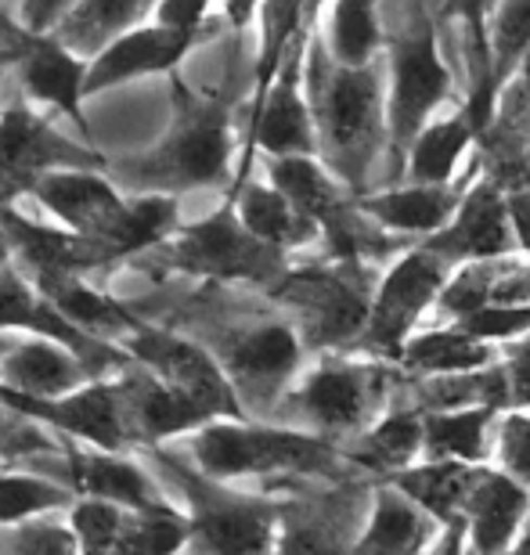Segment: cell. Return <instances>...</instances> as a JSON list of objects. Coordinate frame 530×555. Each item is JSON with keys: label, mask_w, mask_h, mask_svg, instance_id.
Wrapping results in <instances>:
<instances>
[{"label": "cell", "mask_w": 530, "mask_h": 555, "mask_svg": "<svg viewBox=\"0 0 530 555\" xmlns=\"http://www.w3.org/2000/svg\"><path fill=\"white\" fill-rule=\"evenodd\" d=\"M177 116L145 155L119 163V181L141 195H173L224 181L231 155V119L217 102H198L173 76Z\"/></svg>", "instance_id": "obj_1"}, {"label": "cell", "mask_w": 530, "mask_h": 555, "mask_svg": "<svg viewBox=\"0 0 530 555\" xmlns=\"http://www.w3.org/2000/svg\"><path fill=\"white\" fill-rule=\"evenodd\" d=\"M148 462L181 491L188 505V527H192L195 555H271L282 534V508L268 498H253L228 491L224 483L206 480L195 465H184L177 451L152 448Z\"/></svg>", "instance_id": "obj_2"}, {"label": "cell", "mask_w": 530, "mask_h": 555, "mask_svg": "<svg viewBox=\"0 0 530 555\" xmlns=\"http://www.w3.org/2000/svg\"><path fill=\"white\" fill-rule=\"evenodd\" d=\"M307 83H311L318 141H322V149H328V159L347 181H361L383 127L379 73L372 65L369 69H344L328 59L322 43H311Z\"/></svg>", "instance_id": "obj_3"}, {"label": "cell", "mask_w": 530, "mask_h": 555, "mask_svg": "<svg viewBox=\"0 0 530 555\" xmlns=\"http://www.w3.org/2000/svg\"><path fill=\"white\" fill-rule=\"evenodd\" d=\"M192 465L206 480H242L274 473H325L333 469L336 448L325 437L296 429L253 426L246 418H217L188 440Z\"/></svg>", "instance_id": "obj_4"}, {"label": "cell", "mask_w": 530, "mask_h": 555, "mask_svg": "<svg viewBox=\"0 0 530 555\" xmlns=\"http://www.w3.org/2000/svg\"><path fill=\"white\" fill-rule=\"evenodd\" d=\"M393 33V94H390V134L397 159L412 152L418 134L429 127V113L451 91L448 65L437 54V33L423 8L397 11Z\"/></svg>", "instance_id": "obj_5"}, {"label": "cell", "mask_w": 530, "mask_h": 555, "mask_svg": "<svg viewBox=\"0 0 530 555\" xmlns=\"http://www.w3.org/2000/svg\"><path fill=\"white\" fill-rule=\"evenodd\" d=\"M163 263L203 278H242V282H274L282 274V253L253 238L235 214V203L214 217L184 228L163 246Z\"/></svg>", "instance_id": "obj_6"}, {"label": "cell", "mask_w": 530, "mask_h": 555, "mask_svg": "<svg viewBox=\"0 0 530 555\" xmlns=\"http://www.w3.org/2000/svg\"><path fill=\"white\" fill-rule=\"evenodd\" d=\"M124 353L214 418H246L224 364H217L214 353L203 350L198 343L141 321V328L124 343Z\"/></svg>", "instance_id": "obj_7"}, {"label": "cell", "mask_w": 530, "mask_h": 555, "mask_svg": "<svg viewBox=\"0 0 530 555\" xmlns=\"http://www.w3.org/2000/svg\"><path fill=\"white\" fill-rule=\"evenodd\" d=\"M102 159L65 141L48 119L26 105L0 113V198L29 192L33 181L59 170H98Z\"/></svg>", "instance_id": "obj_8"}, {"label": "cell", "mask_w": 530, "mask_h": 555, "mask_svg": "<svg viewBox=\"0 0 530 555\" xmlns=\"http://www.w3.org/2000/svg\"><path fill=\"white\" fill-rule=\"evenodd\" d=\"M444 278H448V263L440 260L437 253H429L426 246L412 249L408 257L397 260L372 299L364 343H369L372 350L397 353V358H401L408 332L426 314V307L444 293Z\"/></svg>", "instance_id": "obj_9"}, {"label": "cell", "mask_w": 530, "mask_h": 555, "mask_svg": "<svg viewBox=\"0 0 530 555\" xmlns=\"http://www.w3.org/2000/svg\"><path fill=\"white\" fill-rule=\"evenodd\" d=\"M0 29L8 33V43L0 51L8 54V62L18 65V80L29 91V98H37V102L69 116L73 127L91 144V124L83 116L87 69H91V62L76 59L73 51H65L51 37H29V33H22L15 22H4V11H0Z\"/></svg>", "instance_id": "obj_10"}, {"label": "cell", "mask_w": 530, "mask_h": 555, "mask_svg": "<svg viewBox=\"0 0 530 555\" xmlns=\"http://www.w3.org/2000/svg\"><path fill=\"white\" fill-rule=\"evenodd\" d=\"M300 73H303V37H296L289 59H285L279 80H274L271 94L253 108L249 116V144L242 155V170L235 188L246 184V170L253 159V149L268 152L271 159H293V155H314L318 127L311 105L303 102L300 91Z\"/></svg>", "instance_id": "obj_11"}, {"label": "cell", "mask_w": 530, "mask_h": 555, "mask_svg": "<svg viewBox=\"0 0 530 555\" xmlns=\"http://www.w3.org/2000/svg\"><path fill=\"white\" fill-rule=\"evenodd\" d=\"M279 299L303 318V336L318 347L358 339L369 328V296L361 285L336 271H296L279 278Z\"/></svg>", "instance_id": "obj_12"}, {"label": "cell", "mask_w": 530, "mask_h": 555, "mask_svg": "<svg viewBox=\"0 0 530 555\" xmlns=\"http://www.w3.org/2000/svg\"><path fill=\"white\" fill-rule=\"evenodd\" d=\"M15 415L37 422L43 429H54L62 440H76L83 448L124 454L130 448L127 426H124V408H119L116 383H91L83 390H76L59 401H29V397H11L4 404Z\"/></svg>", "instance_id": "obj_13"}, {"label": "cell", "mask_w": 530, "mask_h": 555, "mask_svg": "<svg viewBox=\"0 0 530 555\" xmlns=\"http://www.w3.org/2000/svg\"><path fill=\"white\" fill-rule=\"evenodd\" d=\"M383 393H386V372L369 369V364L325 361L322 369L311 372L296 386L289 404L296 415L307 418L318 429L347 433L358 429L372 415V408L379 404Z\"/></svg>", "instance_id": "obj_14"}, {"label": "cell", "mask_w": 530, "mask_h": 555, "mask_svg": "<svg viewBox=\"0 0 530 555\" xmlns=\"http://www.w3.org/2000/svg\"><path fill=\"white\" fill-rule=\"evenodd\" d=\"M520 246L513 224V206L502 192L499 177H488L477 188H469L462 198L458 214L451 217V224L437 235L426 238V249L437 253L440 260H505Z\"/></svg>", "instance_id": "obj_15"}, {"label": "cell", "mask_w": 530, "mask_h": 555, "mask_svg": "<svg viewBox=\"0 0 530 555\" xmlns=\"http://www.w3.org/2000/svg\"><path fill=\"white\" fill-rule=\"evenodd\" d=\"M37 203L48 209L51 217H59L65 231L80 238H94L105 242L113 238V231L119 228V220L127 214V203L116 192V184L108 177L94 173V170H59L48 173L40 181L29 184V192ZM113 257V253H108Z\"/></svg>", "instance_id": "obj_16"}, {"label": "cell", "mask_w": 530, "mask_h": 555, "mask_svg": "<svg viewBox=\"0 0 530 555\" xmlns=\"http://www.w3.org/2000/svg\"><path fill=\"white\" fill-rule=\"evenodd\" d=\"M119 408H124V426L130 437V448L152 451L173 440L177 433H198L209 422H217L209 412H203L195 401H188L184 393L170 390L167 383H159L156 375L138 369H127L124 379L116 383Z\"/></svg>", "instance_id": "obj_17"}, {"label": "cell", "mask_w": 530, "mask_h": 555, "mask_svg": "<svg viewBox=\"0 0 530 555\" xmlns=\"http://www.w3.org/2000/svg\"><path fill=\"white\" fill-rule=\"evenodd\" d=\"M62 469H65V487L76 498L116 505L124 513H152V508L170 505L159 494V483L138 462L124 459V454L94 451L76 440H65Z\"/></svg>", "instance_id": "obj_18"}, {"label": "cell", "mask_w": 530, "mask_h": 555, "mask_svg": "<svg viewBox=\"0 0 530 555\" xmlns=\"http://www.w3.org/2000/svg\"><path fill=\"white\" fill-rule=\"evenodd\" d=\"M203 37L192 33H177L156 22L124 33L113 48H105L87 69V98L102 94L108 87L141 80V76H159V73H177V65L184 62V54L195 48Z\"/></svg>", "instance_id": "obj_19"}, {"label": "cell", "mask_w": 530, "mask_h": 555, "mask_svg": "<svg viewBox=\"0 0 530 555\" xmlns=\"http://www.w3.org/2000/svg\"><path fill=\"white\" fill-rule=\"evenodd\" d=\"M0 383L11 393L29 397V401H59V397H69L98 383V372L62 343L29 336L15 339L0 358Z\"/></svg>", "instance_id": "obj_20"}, {"label": "cell", "mask_w": 530, "mask_h": 555, "mask_svg": "<svg viewBox=\"0 0 530 555\" xmlns=\"http://www.w3.org/2000/svg\"><path fill=\"white\" fill-rule=\"evenodd\" d=\"M296 364H300V336L282 321L242 328L224 339V372L231 386L257 397L279 390L296 372Z\"/></svg>", "instance_id": "obj_21"}, {"label": "cell", "mask_w": 530, "mask_h": 555, "mask_svg": "<svg viewBox=\"0 0 530 555\" xmlns=\"http://www.w3.org/2000/svg\"><path fill=\"white\" fill-rule=\"evenodd\" d=\"M0 224H4L11 249L18 253L22 263L29 268L33 278L43 274H87L98 271L105 263H113L108 249L94 238H80L73 231H54V228H40L33 220L11 214V209L0 206Z\"/></svg>", "instance_id": "obj_22"}, {"label": "cell", "mask_w": 530, "mask_h": 555, "mask_svg": "<svg viewBox=\"0 0 530 555\" xmlns=\"http://www.w3.org/2000/svg\"><path fill=\"white\" fill-rule=\"evenodd\" d=\"M527 487L516 483L513 476L483 469L473 483L469 505H466V530L477 555H509V541L520 530L527 516Z\"/></svg>", "instance_id": "obj_23"}, {"label": "cell", "mask_w": 530, "mask_h": 555, "mask_svg": "<svg viewBox=\"0 0 530 555\" xmlns=\"http://www.w3.org/2000/svg\"><path fill=\"white\" fill-rule=\"evenodd\" d=\"M33 285H37V293L48 299L73 328H80L83 336H91L98 343L113 339L124 347L141 328V321L130 314L119 299L98 293V288H91L76 274H43V278H33Z\"/></svg>", "instance_id": "obj_24"}, {"label": "cell", "mask_w": 530, "mask_h": 555, "mask_svg": "<svg viewBox=\"0 0 530 555\" xmlns=\"http://www.w3.org/2000/svg\"><path fill=\"white\" fill-rule=\"evenodd\" d=\"M480 465H462V462H423L412 465L404 473L386 476L393 491L423 508L429 519L444 524L448 530H466V505L477 483Z\"/></svg>", "instance_id": "obj_25"}, {"label": "cell", "mask_w": 530, "mask_h": 555, "mask_svg": "<svg viewBox=\"0 0 530 555\" xmlns=\"http://www.w3.org/2000/svg\"><path fill=\"white\" fill-rule=\"evenodd\" d=\"M530 299V268L516 260H480L458 271L440 293V310L455 321L491 307H527Z\"/></svg>", "instance_id": "obj_26"}, {"label": "cell", "mask_w": 530, "mask_h": 555, "mask_svg": "<svg viewBox=\"0 0 530 555\" xmlns=\"http://www.w3.org/2000/svg\"><path fill=\"white\" fill-rule=\"evenodd\" d=\"M152 4L141 0H80L69 4L65 18L59 22V29L51 33V40H59L65 51H73L76 59H98L105 48L124 37V33L145 26V18L152 15Z\"/></svg>", "instance_id": "obj_27"}, {"label": "cell", "mask_w": 530, "mask_h": 555, "mask_svg": "<svg viewBox=\"0 0 530 555\" xmlns=\"http://www.w3.org/2000/svg\"><path fill=\"white\" fill-rule=\"evenodd\" d=\"M462 198L466 195H458V188L404 184V188H393V192L364 198V203H358V209L383 228L437 235V231H444L451 224V217L458 214Z\"/></svg>", "instance_id": "obj_28"}, {"label": "cell", "mask_w": 530, "mask_h": 555, "mask_svg": "<svg viewBox=\"0 0 530 555\" xmlns=\"http://www.w3.org/2000/svg\"><path fill=\"white\" fill-rule=\"evenodd\" d=\"M235 214L253 238H260L263 246H271L279 253L307 246V242H314L318 231H322L303 209H296L289 198L271 184H249V181L242 184L235 198Z\"/></svg>", "instance_id": "obj_29"}, {"label": "cell", "mask_w": 530, "mask_h": 555, "mask_svg": "<svg viewBox=\"0 0 530 555\" xmlns=\"http://www.w3.org/2000/svg\"><path fill=\"white\" fill-rule=\"evenodd\" d=\"M434 524L437 519H429L412 498H404L393 487H383L375 498L369 530L350 548V555H418L434 538Z\"/></svg>", "instance_id": "obj_30"}, {"label": "cell", "mask_w": 530, "mask_h": 555, "mask_svg": "<svg viewBox=\"0 0 530 555\" xmlns=\"http://www.w3.org/2000/svg\"><path fill=\"white\" fill-rule=\"evenodd\" d=\"M499 408H455V412H426V462L480 465L491 454V422Z\"/></svg>", "instance_id": "obj_31"}, {"label": "cell", "mask_w": 530, "mask_h": 555, "mask_svg": "<svg viewBox=\"0 0 530 555\" xmlns=\"http://www.w3.org/2000/svg\"><path fill=\"white\" fill-rule=\"evenodd\" d=\"M401 364L408 372L440 375V379H451V375H477L480 369L491 364V347L451 325V328L423 332V336L408 339L401 350Z\"/></svg>", "instance_id": "obj_32"}, {"label": "cell", "mask_w": 530, "mask_h": 555, "mask_svg": "<svg viewBox=\"0 0 530 555\" xmlns=\"http://www.w3.org/2000/svg\"><path fill=\"white\" fill-rule=\"evenodd\" d=\"M477 141V130L466 119V113L429 124L418 141L408 152V184L418 188H451L455 166L462 159V152Z\"/></svg>", "instance_id": "obj_33"}, {"label": "cell", "mask_w": 530, "mask_h": 555, "mask_svg": "<svg viewBox=\"0 0 530 555\" xmlns=\"http://www.w3.org/2000/svg\"><path fill=\"white\" fill-rule=\"evenodd\" d=\"M177 198L173 195H138L127 203V214L113 231V238L105 242V249L113 253V260H127L134 253L163 249L177 231Z\"/></svg>", "instance_id": "obj_34"}, {"label": "cell", "mask_w": 530, "mask_h": 555, "mask_svg": "<svg viewBox=\"0 0 530 555\" xmlns=\"http://www.w3.org/2000/svg\"><path fill=\"white\" fill-rule=\"evenodd\" d=\"M426 448V412L418 408H404V412H390L372 433H364L358 459L364 465H375L386 476L412 469V459Z\"/></svg>", "instance_id": "obj_35"}, {"label": "cell", "mask_w": 530, "mask_h": 555, "mask_svg": "<svg viewBox=\"0 0 530 555\" xmlns=\"http://www.w3.org/2000/svg\"><path fill=\"white\" fill-rule=\"evenodd\" d=\"M76 494L59 480H48L40 473H0V527H18L29 519L69 513Z\"/></svg>", "instance_id": "obj_36"}, {"label": "cell", "mask_w": 530, "mask_h": 555, "mask_svg": "<svg viewBox=\"0 0 530 555\" xmlns=\"http://www.w3.org/2000/svg\"><path fill=\"white\" fill-rule=\"evenodd\" d=\"M188 545H192L188 516L173 505H163L152 513H127L113 555H181Z\"/></svg>", "instance_id": "obj_37"}, {"label": "cell", "mask_w": 530, "mask_h": 555, "mask_svg": "<svg viewBox=\"0 0 530 555\" xmlns=\"http://www.w3.org/2000/svg\"><path fill=\"white\" fill-rule=\"evenodd\" d=\"M383 40L379 11L372 4H336L328 8V59L344 69H369L375 48Z\"/></svg>", "instance_id": "obj_38"}, {"label": "cell", "mask_w": 530, "mask_h": 555, "mask_svg": "<svg viewBox=\"0 0 530 555\" xmlns=\"http://www.w3.org/2000/svg\"><path fill=\"white\" fill-rule=\"evenodd\" d=\"M488 43H491V80L494 91H505L530 54V4L488 8Z\"/></svg>", "instance_id": "obj_39"}, {"label": "cell", "mask_w": 530, "mask_h": 555, "mask_svg": "<svg viewBox=\"0 0 530 555\" xmlns=\"http://www.w3.org/2000/svg\"><path fill=\"white\" fill-rule=\"evenodd\" d=\"M124 508L91 502V498H76V505L69 508V527L76 534V548L80 555H113L119 527H124Z\"/></svg>", "instance_id": "obj_40"}, {"label": "cell", "mask_w": 530, "mask_h": 555, "mask_svg": "<svg viewBox=\"0 0 530 555\" xmlns=\"http://www.w3.org/2000/svg\"><path fill=\"white\" fill-rule=\"evenodd\" d=\"M0 555H80L69 524L29 519L18 527H0Z\"/></svg>", "instance_id": "obj_41"}, {"label": "cell", "mask_w": 530, "mask_h": 555, "mask_svg": "<svg viewBox=\"0 0 530 555\" xmlns=\"http://www.w3.org/2000/svg\"><path fill=\"white\" fill-rule=\"evenodd\" d=\"M279 555H350V548L328 516H293L282 519Z\"/></svg>", "instance_id": "obj_42"}, {"label": "cell", "mask_w": 530, "mask_h": 555, "mask_svg": "<svg viewBox=\"0 0 530 555\" xmlns=\"http://www.w3.org/2000/svg\"><path fill=\"white\" fill-rule=\"evenodd\" d=\"M458 332L466 336L491 343V339H513V336H530V304L527 307H491L477 310V314L455 321Z\"/></svg>", "instance_id": "obj_43"}, {"label": "cell", "mask_w": 530, "mask_h": 555, "mask_svg": "<svg viewBox=\"0 0 530 555\" xmlns=\"http://www.w3.org/2000/svg\"><path fill=\"white\" fill-rule=\"evenodd\" d=\"M499 459L505 465V476H513L516 483L530 487V415L509 412L499 426Z\"/></svg>", "instance_id": "obj_44"}, {"label": "cell", "mask_w": 530, "mask_h": 555, "mask_svg": "<svg viewBox=\"0 0 530 555\" xmlns=\"http://www.w3.org/2000/svg\"><path fill=\"white\" fill-rule=\"evenodd\" d=\"M152 18H156V26H167L177 33H192V37H206L209 33V26H206L209 8L192 4V0H167V4H156Z\"/></svg>", "instance_id": "obj_45"}, {"label": "cell", "mask_w": 530, "mask_h": 555, "mask_svg": "<svg viewBox=\"0 0 530 555\" xmlns=\"http://www.w3.org/2000/svg\"><path fill=\"white\" fill-rule=\"evenodd\" d=\"M502 379H505V404L530 408V336L509 350Z\"/></svg>", "instance_id": "obj_46"}, {"label": "cell", "mask_w": 530, "mask_h": 555, "mask_svg": "<svg viewBox=\"0 0 530 555\" xmlns=\"http://www.w3.org/2000/svg\"><path fill=\"white\" fill-rule=\"evenodd\" d=\"M509 206H513V224L520 231V246L530 253V184L520 188V192H513Z\"/></svg>", "instance_id": "obj_47"}, {"label": "cell", "mask_w": 530, "mask_h": 555, "mask_svg": "<svg viewBox=\"0 0 530 555\" xmlns=\"http://www.w3.org/2000/svg\"><path fill=\"white\" fill-rule=\"evenodd\" d=\"M11 238H8V231H4V224H0V271H8L11 268Z\"/></svg>", "instance_id": "obj_48"}, {"label": "cell", "mask_w": 530, "mask_h": 555, "mask_svg": "<svg viewBox=\"0 0 530 555\" xmlns=\"http://www.w3.org/2000/svg\"><path fill=\"white\" fill-rule=\"evenodd\" d=\"M509 555H530V527H527V534L520 538V545H516Z\"/></svg>", "instance_id": "obj_49"}, {"label": "cell", "mask_w": 530, "mask_h": 555, "mask_svg": "<svg viewBox=\"0 0 530 555\" xmlns=\"http://www.w3.org/2000/svg\"><path fill=\"white\" fill-rule=\"evenodd\" d=\"M11 343H15V339H11V336H0V358H4V353L11 350Z\"/></svg>", "instance_id": "obj_50"}, {"label": "cell", "mask_w": 530, "mask_h": 555, "mask_svg": "<svg viewBox=\"0 0 530 555\" xmlns=\"http://www.w3.org/2000/svg\"><path fill=\"white\" fill-rule=\"evenodd\" d=\"M11 397H15V393H11V390H8V386H4V383H0V404H8V401H11Z\"/></svg>", "instance_id": "obj_51"}, {"label": "cell", "mask_w": 530, "mask_h": 555, "mask_svg": "<svg viewBox=\"0 0 530 555\" xmlns=\"http://www.w3.org/2000/svg\"><path fill=\"white\" fill-rule=\"evenodd\" d=\"M4 62H8V54H4V51H0V65H4Z\"/></svg>", "instance_id": "obj_52"}]
</instances>
